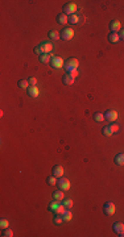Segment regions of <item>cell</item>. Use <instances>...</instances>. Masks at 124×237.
<instances>
[{
    "label": "cell",
    "mask_w": 124,
    "mask_h": 237,
    "mask_svg": "<svg viewBox=\"0 0 124 237\" xmlns=\"http://www.w3.org/2000/svg\"><path fill=\"white\" fill-rule=\"evenodd\" d=\"M79 66V62L77 58H67L65 61V65H63V68L66 70V73H70V71L77 70Z\"/></svg>",
    "instance_id": "obj_1"
},
{
    "label": "cell",
    "mask_w": 124,
    "mask_h": 237,
    "mask_svg": "<svg viewBox=\"0 0 124 237\" xmlns=\"http://www.w3.org/2000/svg\"><path fill=\"white\" fill-rule=\"evenodd\" d=\"M75 11H77V4L75 3H66L63 5V13L66 16H71V15H75Z\"/></svg>",
    "instance_id": "obj_2"
},
{
    "label": "cell",
    "mask_w": 124,
    "mask_h": 237,
    "mask_svg": "<svg viewBox=\"0 0 124 237\" xmlns=\"http://www.w3.org/2000/svg\"><path fill=\"white\" fill-rule=\"evenodd\" d=\"M57 186H58V188L62 190V191H67V190L70 188V181H69L67 178L61 176V178H58V181H57Z\"/></svg>",
    "instance_id": "obj_3"
},
{
    "label": "cell",
    "mask_w": 124,
    "mask_h": 237,
    "mask_svg": "<svg viewBox=\"0 0 124 237\" xmlns=\"http://www.w3.org/2000/svg\"><path fill=\"white\" fill-rule=\"evenodd\" d=\"M61 38L63 40V41H70L71 38L74 37V30L71 28H65L61 30Z\"/></svg>",
    "instance_id": "obj_4"
},
{
    "label": "cell",
    "mask_w": 124,
    "mask_h": 237,
    "mask_svg": "<svg viewBox=\"0 0 124 237\" xmlns=\"http://www.w3.org/2000/svg\"><path fill=\"white\" fill-rule=\"evenodd\" d=\"M63 65H65V61L60 57H52V59H50V66L53 68H61L63 67Z\"/></svg>",
    "instance_id": "obj_5"
},
{
    "label": "cell",
    "mask_w": 124,
    "mask_h": 237,
    "mask_svg": "<svg viewBox=\"0 0 124 237\" xmlns=\"http://www.w3.org/2000/svg\"><path fill=\"white\" fill-rule=\"evenodd\" d=\"M103 211H104V213L106 215H113L115 213V211H116V207H115V204L113 203H111V202H107L104 205H103Z\"/></svg>",
    "instance_id": "obj_6"
},
{
    "label": "cell",
    "mask_w": 124,
    "mask_h": 237,
    "mask_svg": "<svg viewBox=\"0 0 124 237\" xmlns=\"http://www.w3.org/2000/svg\"><path fill=\"white\" fill-rule=\"evenodd\" d=\"M104 118L108 121H111V123H113V121L118 118V112L113 109H107L104 113Z\"/></svg>",
    "instance_id": "obj_7"
},
{
    "label": "cell",
    "mask_w": 124,
    "mask_h": 237,
    "mask_svg": "<svg viewBox=\"0 0 124 237\" xmlns=\"http://www.w3.org/2000/svg\"><path fill=\"white\" fill-rule=\"evenodd\" d=\"M110 29H111V32H113V33H118L119 30H121V24H120V21L112 20V21L110 23Z\"/></svg>",
    "instance_id": "obj_8"
},
{
    "label": "cell",
    "mask_w": 124,
    "mask_h": 237,
    "mask_svg": "<svg viewBox=\"0 0 124 237\" xmlns=\"http://www.w3.org/2000/svg\"><path fill=\"white\" fill-rule=\"evenodd\" d=\"M53 175L55 176V178H61V176H63V167L61 165H55L54 167H53Z\"/></svg>",
    "instance_id": "obj_9"
},
{
    "label": "cell",
    "mask_w": 124,
    "mask_h": 237,
    "mask_svg": "<svg viewBox=\"0 0 124 237\" xmlns=\"http://www.w3.org/2000/svg\"><path fill=\"white\" fill-rule=\"evenodd\" d=\"M26 92H28V95L32 97H37L40 95V90L37 88L36 86H29L28 88H26Z\"/></svg>",
    "instance_id": "obj_10"
},
{
    "label": "cell",
    "mask_w": 124,
    "mask_h": 237,
    "mask_svg": "<svg viewBox=\"0 0 124 237\" xmlns=\"http://www.w3.org/2000/svg\"><path fill=\"white\" fill-rule=\"evenodd\" d=\"M57 23L60 24V25H65V24L69 23V16H66L65 13H60V15L57 16Z\"/></svg>",
    "instance_id": "obj_11"
},
{
    "label": "cell",
    "mask_w": 124,
    "mask_h": 237,
    "mask_svg": "<svg viewBox=\"0 0 124 237\" xmlns=\"http://www.w3.org/2000/svg\"><path fill=\"white\" fill-rule=\"evenodd\" d=\"M113 162H115L118 166H124V153L116 154L115 158H113Z\"/></svg>",
    "instance_id": "obj_12"
},
{
    "label": "cell",
    "mask_w": 124,
    "mask_h": 237,
    "mask_svg": "<svg viewBox=\"0 0 124 237\" xmlns=\"http://www.w3.org/2000/svg\"><path fill=\"white\" fill-rule=\"evenodd\" d=\"M74 80H75V79L71 78L69 74H65V75L62 76V83L65 84V86H71V84H74Z\"/></svg>",
    "instance_id": "obj_13"
},
{
    "label": "cell",
    "mask_w": 124,
    "mask_h": 237,
    "mask_svg": "<svg viewBox=\"0 0 124 237\" xmlns=\"http://www.w3.org/2000/svg\"><path fill=\"white\" fill-rule=\"evenodd\" d=\"M53 199L58 200V202H62L65 199V194L62 192V190H57V191L53 192Z\"/></svg>",
    "instance_id": "obj_14"
},
{
    "label": "cell",
    "mask_w": 124,
    "mask_h": 237,
    "mask_svg": "<svg viewBox=\"0 0 124 237\" xmlns=\"http://www.w3.org/2000/svg\"><path fill=\"white\" fill-rule=\"evenodd\" d=\"M41 46H42V49H44V53H45V54H49V53H52V50H53L52 42L45 41V42H42V44H41Z\"/></svg>",
    "instance_id": "obj_15"
},
{
    "label": "cell",
    "mask_w": 124,
    "mask_h": 237,
    "mask_svg": "<svg viewBox=\"0 0 124 237\" xmlns=\"http://www.w3.org/2000/svg\"><path fill=\"white\" fill-rule=\"evenodd\" d=\"M61 205V203L58 202V200H53V202L49 203V205H47V209L50 211V212H55L57 211V208Z\"/></svg>",
    "instance_id": "obj_16"
},
{
    "label": "cell",
    "mask_w": 124,
    "mask_h": 237,
    "mask_svg": "<svg viewBox=\"0 0 124 237\" xmlns=\"http://www.w3.org/2000/svg\"><path fill=\"white\" fill-rule=\"evenodd\" d=\"M119 40H120L119 33H113V32H111V33L108 34V41H110L111 44H116V42H119Z\"/></svg>",
    "instance_id": "obj_17"
},
{
    "label": "cell",
    "mask_w": 124,
    "mask_h": 237,
    "mask_svg": "<svg viewBox=\"0 0 124 237\" xmlns=\"http://www.w3.org/2000/svg\"><path fill=\"white\" fill-rule=\"evenodd\" d=\"M112 229L116 232V233H121V232H124V224L118 221V223H115L112 225Z\"/></svg>",
    "instance_id": "obj_18"
},
{
    "label": "cell",
    "mask_w": 124,
    "mask_h": 237,
    "mask_svg": "<svg viewBox=\"0 0 124 237\" xmlns=\"http://www.w3.org/2000/svg\"><path fill=\"white\" fill-rule=\"evenodd\" d=\"M49 38L53 40V41H57V40H60V38H61L60 32H57V30H50V32H49Z\"/></svg>",
    "instance_id": "obj_19"
},
{
    "label": "cell",
    "mask_w": 124,
    "mask_h": 237,
    "mask_svg": "<svg viewBox=\"0 0 124 237\" xmlns=\"http://www.w3.org/2000/svg\"><path fill=\"white\" fill-rule=\"evenodd\" d=\"M92 118H94L95 121H98V123H100V121L106 120V118H104V115H103V113H100V112H95L94 115H92Z\"/></svg>",
    "instance_id": "obj_20"
},
{
    "label": "cell",
    "mask_w": 124,
    "mask_h": 237,
    "mask_svg": "<svg viewBox=\"0 0 124 237\" xmlns=\"http://www.w3.org/2000/svg\"><path fill=\"white\" fill-rule=\"evenodd\" d=\"M50 55L52 54H42V55H40L38 57V59H40V62L41 63H47V62H50Z\"/></svg>",
    "instance_id": "obj_21"
},
{
    "label": "cell",
    "mask_w": 124,
    "mask_h": 237,
    "mask_svg": "<svg viewBox=\"0 0 124 237\" xmlns=\"http://www.w3.org/2000/svg\"><path fill=\"white\" fill-rule=\"evenodd\" d=\"M71 217H73V213H71V211L66 209L65 212H63V215H62L63 221H70V220H71Z\"/></svg>",
    "instance_id": "obj_22"
},
{
    "label": "cell",
    "mask_w": 124,
    "mask_h": 237,
    "mask_svg": "<svg viewBox=\"0 0 124 237\" xmlns=\"http://www.w3.org/2000/svg\"><path fill=\"white\" fill-rule=\"evenodd\" d=\"M17 84H18V87H20V88H28V87H29V82L26 80V79H20Z\"/></svg>",
    "instance_id": "obj_23"
},
{
    "label": "cell",
    "mask_w": 124,
    "mask_h": 237,
    "mask_svg": "<svg viewBox=\"0 0 124 237\" xmlns=\"http://www.w3.org/2000/svg\"><path fill=\"white\" fill-rule=\"evenodd\" d=\"M69 23H70V24H78L79 23V16L78 15L69 16Z\"/></svg>",
    "instance_id": "obj_24"
},
{
    "label": "cell",
    "mask_w": 124,
    "mask_h": 237,
    "mask_svg": "<svg viewBox=\"0 0 124 237\" xmlns=\"http://www.w3.org/2000/svg\"><path fill=\"white\" fill-rule=\"evenodd\" d=\"M33 51H34V54H37L38 57H40V55H42V54H45V53H44V49H42L41 45H37V46L33 49Z\"/></svg>",
    "instance_id": "obj_25"
},
{
    "label": "cell",
    "mask_w": 124,
    "mask_h": 237,
    "mask_svg": "<svg viewBox=\"0 0 124 237\" xmlns=\"http://www.w3.org/2000/svg\"><path fill=\"white\" fill-rule=\"evenodd\" d=\"M53 223L55 224V225H61V224L63 223V219H62V215H55V217L53 219Z\"/></svg>",
    "instance_id": "obj_26"
},
{
    "label": "cell",
    "mask_w": 124,
    "mask_h": 237,
    "mask_svg": "<svg viewBox=\"0 0 124 237\" xmlns=\"http://www.w3.org/2000/svg\"><path fill=\"white\" fill-rule=\"evenodd\" d=\"M46 183L49 184V186H54V184H57V178H55L54 175L49 176V178L46 179Z\"/></svg>",
    "instance_id": "obj_27"
},
{
    "label": "cell",
    "mask_w": 124,
    "mask_h": 237,
    "mask_svg": "<svg viewBox=\"0 0 124 237\" xmlns=\"http://www.w3.org/2000/svg\"><path fill=\"white\" fill-rule=\"evenodd\" d=\"M102 133L104 134V136H107V137H110L111 134H113V133H112V130H111V128H110V126H103V129H102Z\"/></svg>",
    "instance_id": "obj_28"
},
{
    "label": "cell",
    "mask_w": 124,
    "mask_h": 237,
    "mask_svg": "<svg viewBox=\"0 0 124 237\" xmlns=\"http://www.w3.org/2000/svg\"><path fill=\"white\" fill-rule=\"evenodd\" d=\"M62 204L65 205L66 208H71V207H73V200H71V199H63L62 200Z\"/></svg>",
    "instance_id": "obj_29"
},
{
    "label": "cell",
    "mask_w": 124,
    "mask_h": 237,
    "mask_svg": "<svg viewBox=\"0 0 124 237\" xmlns=\"http://www.w3.org/2000/svg\"><path fill=\"white\" fill-rule=\"evenodd\" d=\"M110 128H111V130H112V133H118L119 130H120V126L118 125V124H111L110 125Z\"/></svg>",
    "instance_id": "obj_30"
},
{
    "label": "cell",
    "mask_w": 124,
    "mask_h": 237,
    "mask_svg": "<svg viewBox=\"0 0 124 237\" xmlns=\"http://www.w3.org/2000/svg\"><path fill=\"white\" fill-rule=\"evenodd\" d=\"M3 236H4V237H12V236H13V232H12V229H9V228H5V231L3 232Z\"/></svg>",
    "instance_id": "obj_31"
},
{
    "label": "cell",
    "mask_w": 124,
    "mask_h": 237,
    "mask_svg": "<svg viewBox=\"0 0 124 237\" xmlns=\"http://www.w3.org/2000/svg\"><path fill=\"white\" fill-rule=\"evenodd\" d=\"M65 208H66V207H65V205H63V204H61V205H60V207H58V208H57V211H55V212H54V213H57V215H63V212H65V211H66V209H65Z\"/></svg>",
    "instance_id": "obj_32"
},
{
    "label": "cell",
    "mask_w": 124,
    "mask_h": 237,
    "mask_svg": "<svg viewBox=\"0 0 124 237\" xmlns=\"http://www.w3.org/2000/svg\"><path fill=\"white\" fill-rule=\"evenodd\" d=\"M8 225H9V224H8V221L7 220H5V219H1V220H0V226H1V228H8Z\"/></svg>",
    "instance_id": "obj_33"
},
{
    "label": "cell",
    "mask_w": 124,
    "mask_h": 237,
    "mask_svg": "<svg viewBox=\"0 0 124 237\" xmlns=\"http://www.w3.org/2000/svg\"><path fill=\"white\" fill-rule=\"evenodd\" d=\"M69 74V75H70L71 76V78H74V79H75L77 78V76H78V70H74V71H70V73H67Z\"/></svg>",
    "instance_id": "obj_34"
},
{
    "label": "cell",
    "mask_w": 124,
    "mask_h": 237,
    "mask_svg": "<svg viewBox=\"0 0 124 237\" xmlns=\"http://www.w3.org/2000/svg\"><path fill=\"white\" fill-rule=\"evenodd\" d=\"M29 84H30V86H36V83H37V79L36 78H34V76H32V78H29Z\"/></svg>",
    "instance_id": "obj_35"
},
{
    "label": "cell",
    "mask_w": 124,
    "mask_h": 237,
    "mask_svg": "<svg viewBox=\"0 0 124 237\" xmlns=\"http://www.w3.org/2000/svg\"><path fill=\"white\" fill-rule=\"evenodd\" d=\"M119 37H120V40H123L124 41V29H121L120 33H119Z\"/></svg>",
    "instance_id": "obj_36"
},
{
    "label": "cell",
    "mask_w": 124,
    "mask_h": 237,
    "mask_svg": "<svg viewBox=\"0 0 124 237\" xmlns=\"http://www.w3.org/2000/svg\"><path fill=\"white\" fill-rule=\"evenodd\" d=\"M119 236H120V237H124V232H121V233H119Z\"/></svg>",
    "instance_id": "obj_37"
}]
</instances>
